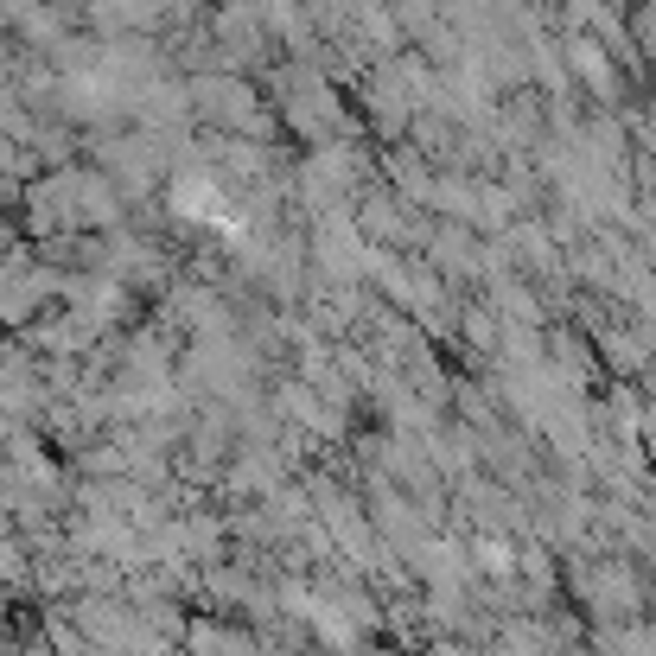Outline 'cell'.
<instances>
[{
    "label": "cell",
    "instance_id": "6da1fadb",
    "mask_svg": "<svg viewBox=\"0 0 656 656\" xmlns=\"http://www.w3.org/2000/svg\"><path fill=\"white\" fill-rule=\"evenodd\" d=\"M574 71L593 83V90H612V71H606V51L599 45H574Z\"/></svg>",
    "mask_w": 656,
    "mask_h": 656
}]
</instances>
